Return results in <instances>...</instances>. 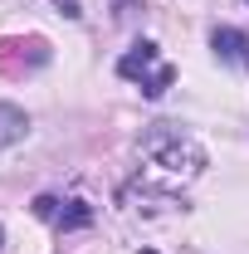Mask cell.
<instances>
[{
    "mask_svg": "<svg viewBox=\"0 0 249 254\" xmlns=\"http://www.w3.org/2000/svg\"><path fill=\"white\" fill-rule=\"evenodd\" d=\"M137 147H142V157L152 161L156 171H166V176H181V181H190V176H200V171H205V147H200L190 132L171 127V123L147 127Z\"/></svg>",
    "mask_w": 249,
    "mask_h": 254,
    "instance_id": "cell-1",
    "label": "cell"
},
{
    "mask_svg": "<svg viewBox=\"0 0 249 254\" xmlns=\"http://www.w3.org/2000/svg\"><path fill=\"white\" fill-rule=\"evenodd\" d=\"M118 73H123L127 83H137L147 98H161L171 83H176V68L161 59V49H156L152 39H142V44H132L123 59H118Z\"/></svg>",
    "mask_w": 249,
    "mask_h": 254,
    "instance_id": "cell-2",
    "label": "cell"
},
{
    "mask_svg": "<svg viewBox=\"0 0 249 254\" xmlns=\"http://www.w3.org/2000/svg\"><path fill=\"white\" fill-rule=\"evenodd\" d=\"M34 215L44 225H54V230H83V225H93V205H83V200H59V195H39V200H34Z\"/></svg>",
    "mask_w": 249,
    "mask_h": 254,
    "instance_id": "cell-3",
    "label": "cell"
},
{
    "mask_svg": "<svg viewBox=\"0 0 249 254\" xmlns=\"http://www.w3.org/2000/svg\"><path fill=\"white\" fill-rule=\"evenodd\" d=\"M210 49H215L225 64H245V68H249V34H245V30L220 25V30L210 34Z\"/></svg>",
    "mask_w": 249,
    "mask_h": 254,
    "instance_id": "cell-4",
    "label": "cell"
},
{
    "mask_svg": "<svg viewBox=\"0 0 249 254\" xmlns=\"http://www.w3.org/2000/svg\"><path fill=\"white\" fill-rule=\"evenodd\" d=\"M25 132H30V118H25L15 103H0V152H5V147H15Z\"/></svg>",
    "mask_w": 249,
    "mask_h": 254,
    "instance_id": "cell-5",
    "label": "cell"
},
{
    "mask_svg": "<svg viewBox=\"0 0 249 254\" xmlns=\"http://www.w3.org/2000/svg\"><path fill=\"white\" fill-rule=\"evenodd\" d=\"M142 0H113V20H132Z\"/></svg>",
    "mask_w": 249,
    "mask_h": 254,
    "instance_id": "cell-6",
    "label": "cell"
},
{
    "mask_svg": "<svg viewBox=\"0 0 249 254\" xmlns=\"http://www.w3.org/2000/svg\"><path fill=\"white\" fill-rule=\"evenodd\" d=\"M63 5V15H83V10H78V0H59Z\"/></svg>",
    "mask_w": 249,
    "mask_h": 254,
    "instance_id": "cell-7",
    "label": "cell"
},
{
    "mask_svg": "<svg viewBox=\"0 0 249 254\" xmlns=\"http://www.w3.org/2000/svg\"><path fill=\"white\" fill-rule=\"evenodd\" d=\"M0 240H5V230H0Z\"/></svg>",
    "mask_w": 249,
    "mask_h": 254,
    "instance_id": "cell-8",
    "label": "cell"
}]
</instances>
